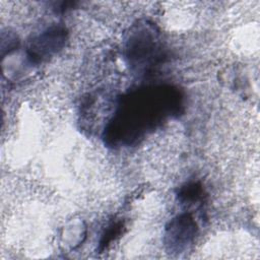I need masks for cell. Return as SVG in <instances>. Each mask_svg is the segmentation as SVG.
<instances>
[{"mask_svg":"<svg viewBox=\"0 0 260 260\" xmlns=\"http://www.w3.org/2000/svg\"><path fill=\"white\" fill-rule=\"evenodd\" d=\"M201 195V188L198 184H190L186 187H184L179 196L184 202H191V201H196L199 199Z\"/></svg>","mask_w":260,"mask_h":260,"instance_id":"cell-3","label":"cell"},{"mask_svg":"<svg viewBox=\"0 0 260 260\" xmlns=\"http://www.w3.org/2000/svg\"><path fill=\"white\" fill-rule=\"evenodd\" d=\"M196 231V223L189 214L178 216L170 222L167 228V245L172 250H181L187 244H189Z\"/></svg>","mask_w":260,"mask_h":260,"instance_id":"cell-1","label":"cell"},{"mask_svg":"<svg viewBox=\"0 0 260 260\" xmlns=\"http://www.w3.org/2000/svg\"><path fill=\"white\" fill-rule=\"evenodd\" d=\"M64 41V30L60 28L50 29L43 34L36 44L31 46V58L35 60H41L44 56L50 55L52 52H55Z\"/></svg>","mask_w":260,"mask_h":260,"instance_id":"cell-2","label":"cell"}]
</instances>
